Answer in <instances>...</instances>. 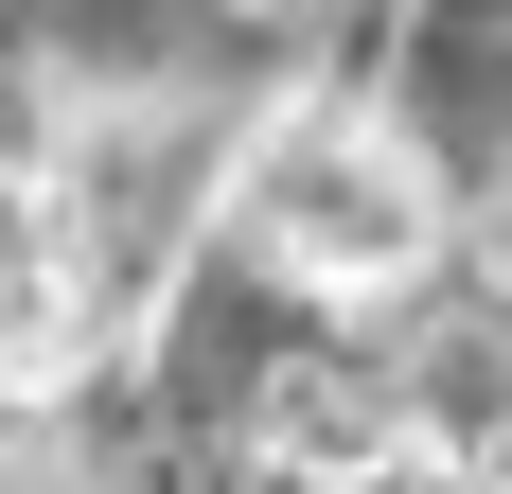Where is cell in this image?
Instances as JSON below:
<instances>
[{
	"mask_svg": "<svg viewBox=\"0 0 512 494\" xmlns=\"http://www.w3.org/2000/svg\"><path fill=\"white\" fill-rule=\"evenodd\" d=\"M230 212H248V247L283 265V283H318V300H407L424 265H442V177H424L371 106H301V124H265Z\"/></svg>",
	"mask_w": 512,
	"mask_h": 494,
	"instance_id": "1",
	"label": "cell"
},
{
	"mask_svg": "<svg viewBox=\"0 0 512 494\" xmlns=\"http://www.w3.org/2000/svg\"><path fill=\"white\" fill-rule=\"evenodd\" d=\"M89 371V265L53 230H0V406H36Z\"/></svg>",
	"mask_w": 512,
	"mask_h": 494,
	"instance_id": "2",
	"label": "cell"
}]
</instances>
